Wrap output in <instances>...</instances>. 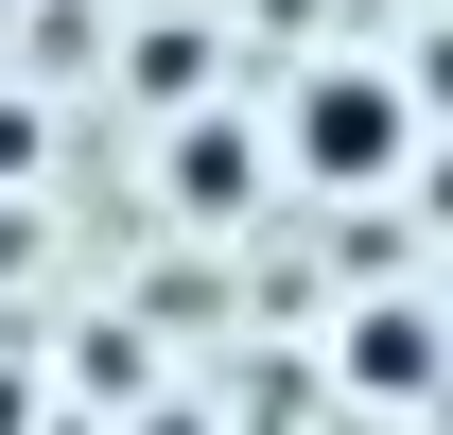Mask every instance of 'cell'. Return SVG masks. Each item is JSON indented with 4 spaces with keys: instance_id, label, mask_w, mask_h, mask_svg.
Here are the masks:
<instances>
[{
    "instance_id": "cell-4",
    "label": "cell",
    "mask_w": 453,
    "mask_h": 435,
    "mask_svg": "<svg viewBox=\"0 0 453 435\" xmlns=\"http://www.w3.org/2000/svg\"><path fill=\"white\" fill-rule=\"evenodd\" d=\"M18 157H35V140H18V105H0V174H18Z\"/></svg>"
},
{
    "instance_id": "cell-3",
    "label": "cell",
    "mask_w": 453,
    "mask_h": 435,
    "mask_svg": "<svg viewBox=\"0 0 453 435\" xmlns=\"http://www.w3.org/2000/svg\"><path fill=\"white\" fill-rule=\"evenodd\" d=\"M244 192H262V140H244V122H192V140H174V210H244Z\"/></svg>"
},
{
    "instance_id": "cell-2",
    "label": "cell",
    "mask_w": 453,
    "mask_h": 435,
    "mask_svg": "<svg viewBox=\"0 0 453 435\" xmlns=\"http://www.w3.org/2000/svg\"><path fill=\"white\" fill-rule=\"evenodd\" d=\"M436 366H453V331L418 314V296H384V314H349V383H401V401H418Z\"/></svg>"
},
{
    "instance_id": "cell-1",
    "label": "cell",
    "mask_w": 453,
    "mask_h": 435,
    "mask_svg": "<svg viewBox=\"0 0 453 435\" xmlns=\"http://www.w3.org/2000/svg\"><path fill=\"white\" fill-rule=\"evenodd\" d=\"M280 157H296V192H401V174H418V88H401L384 53H332L280 105Z\"/></svg>"
}]
</instances>
